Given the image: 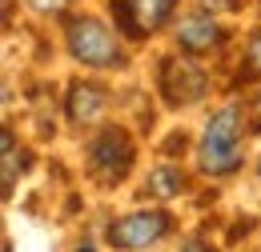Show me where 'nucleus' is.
<instances>
[{
    "mask_svg": "<svg viewBox=\"0 0 261 252\" xmlns=\"http://www.w3.org/2000/svg\"><path fill=\"white\" fill-rule=\"evenodd\" d=\"M241 112L237 108H221L209 124H205V136H201V148H197V164L201 172L209 176H229L237 172L241 164Z\"/></svg>",
    "mask_w": 261,
    "mask_h": 252,
    "instance_id": "obj_1",
    "label": "nucleus"
},
{
    "mask_svg": "<svg viewBox=\"0 0 261 252\" xmlns=\"http://www.w3.org/2000/svg\"><path fill=\"white\" fill-rule=\"evenodd\" d=\"M68 52L89 68H121L125 52L117 44V36L100 24L97 16H76L68 20Z\"/></svg>",
    "mask_w": 261,
    "mask_h": 252,
    "instance_id": "obj_2",
    "label": "nucleus"
},
{
    "mask_svg": "<svg viewBox=\"0 0 261 252\" xmlns=\"http://www.w3.org/2000/svg\"><path fill=\"white\" fill-rule=\"evenodd\" d=\"M133 168V140L121 128H105L97 140L89 144V172L100 184H117L125 180Z\"/></svg>",
    "mask_w": 261,
    "mask_h": 252,
    "instance_id": "obj_3",
    "label": "nucleus"
},
{
    "mask_svg": "<svg viewBox=\"0 0 261 252\" xmlns=\"http://www.w3.org/2000/svg\"><path fill=\"white\" fill-rule=\"evenodd\" d=\"M177 0H113V20L125 36H149L169 20Z\"/></svg>",
    "mask_w": 261,
    "mask_h": 252,
    "instance_id": "obj_4",
    "label": "nucleus"
},
{
    "mask_svg": "<svg viewBox=\"0 0 261 252\" xmlns=\"http://www.w3.org/2000/svg\"><path fill=\"white\" fill-rule=\"evenodd\" d=\"M169 212H133L125 220L109 228V244L113 248H149L169 232Z\"/></svg>",
    "mask_w": 261,
    "mask_h": 252,
    "instance_id": "obj_5",
    "label": "nucleus"
},
{
    "mask_svg": "<svg viewBox=\"0 0 261 252\" xmlns=\"http://www.w3.org/2000/svg\"><path fill=\"white\" fill-rule=\"evenodd\" d=\"M161 92L169 104H193L205 96V72L193 60H161Z\"/></svg>",
    "mask_w": 261,
    "mask_h": 252,
    "instance_id": "obj_6",
    "label": "nucleus"
},
{
    "mask_svg": "<svg viewBox=\"0 0 261 252\" xmlns=\"http://www.w3.org/2000/svg\"><path fill=\"white\" fill-rule=\"evenodd\" d=\"M105 104H109L105 88H97V84H72L65 108H68V120L72 124H93L100 112H105Z\"/></svg>",
    "mask_w": 261,
    "mask_h": 252,
    "instance_id": "obj_7",
    "label": "nucleus"
},
{
    "mask_svg": "<svg viewBox=\"0 0 261 252\" xmlns=\"http://www.w3.org/2000/svg\"><path fill=\"white\" fill-rule=\"evenodd\" d=\"M221 36L225 32L217 28V20H209V16H189V20H181V32H177V44L185 48V52H209V48H217L221 44Z\"/></svg>",
    "mask_w": 261,
    "mask_h": 252,
    "instance_id": "obj_8",
    "label": "nucleus"
},
{
    "mask_svg": "<svg viewBox=\"0 0 261 252\" xmlns=\"http://www.w3.org/2000/svg\"><path fill=\"white\" fill-rule=\"evenodd\" d=\"M0 148H4V172H0V188L4 196L16 188V176H20V168H24V152L16 148V136H12V128H4L0 132Z\"/></svg>",
    "mask_w": 261,
    "mask_h": 252,
    "instance_id": "obj_9",
    "label": "nucleus"
},
{
    "mask_svg": "<svg viewBox=\"0 0 261 252\" xmlns=\"http://www.w3.org/2000/svg\"><path fill=\"white\" fill-rule=\"evenodd\" d=\"M181 188H185V172H177V168H169V164H161V168L149 172V192H153L157 200H169V196H177Z\"/></svg>",
    "mask_w": 261,
    "mask_h": 252,
    "instance_id": "obj_10",
    "label": "nucleus"
},
{
    "mask_svg": "<svg viewBox=\"0 0 261 252\" xmlns=\"http://www.w3.org/2000/svg\"><path fill=\"white\" fill-rule=\"evenodd\" d=\"M245 64H249V76H261V32L249 40V48H245Z\"/></svg>",
    "mask_w": 261,
    "mask_h": 252,
    "instance_id": "obj_11",
    "label": "nucleus"
},
{
    "mask_svg": "<svg viewBox=\"0 0 261 252\" xmlns=\"http://www.w3.org/2000/svg\"><path fill=\"white\" fill-rule=\"evenodd\" d=\"M29 4H33L36 12H61L65 8V0H29Z\"/></svg>",
    "mask_w": 261,
    "mask_h": 252,
    "instance_id": "obj_12",
    "label": "nucleus"
},
{
    "mask_svg": "<svg viewBox=\"0 0 261 252\" xmlns=\"http://www.w3.org/2000/svg\"><path fill=\"white\" fill-rule=\"evenodd\" d=\"M205 8H237V0H201Z\"/></svg>",
    "mask_w": 261,
    "mask_h": 252,
    "instance_id": "obj_13",
    "label": "nucleus"
},
{
    "mask_svg": "<svg viewBox=\"0 0 261 252\" xmlns=\"http://www.w3.org/2000/svg\"><path fill=\"white\" fill-rule=\"evenodd\" d=\"M253 116H257V120H253V132H261V96H257V104H253Z\"/></svg>",
    "mask_w": 261,
    "mask_h": 252,
    "instance_id": "obj_14",
    "label": "nucleus"
},
{
    "mask_svg": "<svg viewBox=\"0 0 261 252\" xmlns=\"http://www.w3.org/2000/svg\"><path fill=\"white\" fill-rule=\"evenodd\" d=\"M257 172H261V160H257Z\"/></svg>",
    "mask_w": 261,
    "mask_h": 252,
    "instance_id": "obj_15",
    "label": "nucleus"
}]
</instances>
